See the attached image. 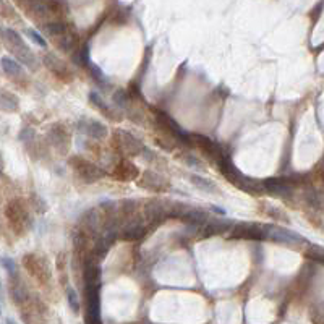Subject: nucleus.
<instances>
[{
  "instance_id": "obj_1",
  "label": "nucleus",
  "mask_w": 324,
  "mask_h": 324,
  "mask_svg": "<svg viewBox=\"0 0 324 324\" xmlns=\"http://www.w3.org/2000/svg\"><path fill=\"white\" fill-rule=\"evenodd\" d=\"M219 171L222 175L232 183V185H235L237 188H240V190L250 193V195H263L266 191L264 183H259V182H256L255 178L243 175L229 157H225L224 161L219 164Z\"/></svg>"
},
{
  "instance_id": "obj_2",
  "label": "nucleus",
  "mask_w": 324,
  "mask_h": 324,
  "mask_svg": "<svg viewBox=\"0 0 324 324\" xmlns=\"http://www.w3.org/2000/svg\"><path fill=\"white\" fill-rule=\"evenodd\" d=\"M2 39H3V46H5L7 49L21 62V64H25L30 70L37 68V65H36L37 62H36L34 54H33L31 49L26 46V42L21 39V36L18 34L17 31L8 30V28H3L2 30Z\"/></svg>"
},
{
  "instance_id": "obj_3",
  "label": "nucleus",
  "mask_w": 324,
  "mask_h": 324,
  "mask_svg": "<svg viewBox=\"0 0 324 324\" xmlns=\"http://www.w3.org/2000/svg\"><path fill=\"white\" fill-rule=\"evenodd\" d=\"M42 26H44L46 34H49L54 39L57 49H60L62 52H71L76 47L78 36H76V33L70 25L54 21V23H46Z\"/></svg>"
},
{
  "instance_id": "obj_4",
  "label": "nucleus",
  "mask_w": 324,
  "mask_h": 324,
  "mask_svg": "<svg viewBox=\"0 0 324 324\" xmlns=\"http://www.w3.org/2000/svg\"><path fill=\"white\" fill-rule=\"evenodd\" d=\"M5 214L7 219L10 221V227L18 235L25 234L28 230V227H30V212H28V207L23 200L18 198V200L10 201Z\"/></svg>"
},
{
  "instance_id": "obj_5",
  "label": "nucleus",
  "mask_w": 324,
  "mask_h": 324,
  "mask_svg": "<svg viewBox=\"0 0 324 324\" xmlns=\"http://www.w3.org/2000/svg\"><path fill=\"white\" fill-rule=\"evenodd\" d=\"M114 146L123 156H138L144 151L143 143L132 133L125 130H115L114 133Z\"/></svg>"
},
{
  "instance_id": "obj_6",
  "label": "nucleus",
  "mask_w": 324,
  "mask_h": 324,
  "mask_svg": "<svg viewBox=\"0 0 324 324\" xmlns=\"http://www.w3.org/2000/svg\"><path fill=\"white\" fill-rule=\"evenodd\" d=\"M23 264L28 269V273L36 282H39L41 285H47L51 282V271L49 266H47L46 259L39 255H28L23 259Z\"/></svg>"
},
{
  "instance_id": "obj_7",
  "label": "nucleus",
  "mask_w": 324,
  "mask_h": 324,
  "mask_svg": "<svg viewBox=\"0 0 324 324\" xmlns=\"http://www.w3.org/2000/svg\"><path fill=\"white\" fill-rule=\"evenodd\" d=\"M190 139H191V144H195L209 161L217 162V166L225 159V154L222 153V148L216 141H212L211 138L205 136V135H190Z\"/></svg>"
},
{
  "instance_id": "obj_8",
  "label": "nucleus",
  "mask_w": 324,
  "mask_h": 324,
  "mask_svg": "<svg viewBox=\"0 0 324 324\" xmlns=\"http://www.w3.org/2000/svg\"><path fill=\"white\" fill-rule=\"evenodd\" d=\"M70 166L73 167L76 175H78L80 178H83L85 182H96V180H101V178L104 177L102 169H99L96 164L89 162L88 159H83L80 156L71 157Z\"/></svg>"
},
{
  "instance_id": "obj_9",
  "label": "nucleus",
  "mask_w": 324,
  "mask_h": 324,
  "mask_svg": "<svg viewBox=\"0 0 324 324\" xmlns=\"http://www.w3.org/2000/svg\"><path fill=\"white\" fill-rule=\"evenodd\" d=\"M232 239H246V240H266L264 225L261 224H240L232 229Z\"/></svg>"
},
{
  "instance_id": "obj_10",
  "label": "nucleus",
  "mask_w": 324,
  "mask_h": 324,
  "mask_svg": "<svg viewBox=\"0 0 324 324\" xmlns=\"http://www.w3.org/2000/svg\"><path fill=\"white\" fill-rule=\"evenodd\" d=\"M138 187L144 188V190L154 191V193H161V191H166L169 188V182L166 180V177L161 175V173L146 171L141 173V177H139Z\"/></svg>"
},
{
  "instance_id": "obj_11",
  "label": "nucleus",
  "mask_w": 324,
  "mask_h": 324,
  "mask_svg": "<svg viewBox=\"0 0 324 324\" xmlns=\"http://www.w3.org/2000/svg\"><path fill=\"white\" fill-rule=\"evenodd\" d=\"M154 117H156V123L164 130V132L169 135V136H173V138H177V139H182V141H187V139H190V135L183 132V128L180 127V125H178L173 119L169 117L167 114L156 112V115H154Z\"/></svg>"
},
{
  "instance_id": "obj_12",
  "label": "nucleus",
  "mask_w": 324,
  "mask_h": 324,
  "mask_svg": "<svg viewBox=\"0 0 324 324\" xmlns=\"http://www.w3.org/2000/svg\"><path fill=\"white\" fill-rule=\"evenodd\" d=\"M264 230H266V240H273L277 241V243L290 245V243H297V241H305L300 235L277 225H264Z\"/></svg>"
},
{
  "instance_id": "obj_13",
  "label": "nucleus",
  "mask_w": 324,
  "mask_h": 324,
  "mask_svg": "<svg viewBox=\"0 0 324 324\" xmlns=\"http://www.w3.org/2000/svg\"><path fill=\"white\" fill-rule=\"evenodd\" d=\"M78 132H81L86 136L93 138V139H104L107 136L109 130L105 125H102L98 120H93V119H81L78 122Z\"/></svg>"
},
{
  "instance_id": "obj_14",
  "label": "nucleus",
  "mask_w": 324,
  "mask_h": 324,
  "mask_svg": "<svg viewBox=\"0 0 324 324\" xmlns=\"http://www.w3.org/2000/svg\"><path fill=\"white\" fill-rule=\"evenodd\" d=\"M44 65H46L47 68H49L59 80L71 81V71L68 70V67H67L60 59H57L55 55L46 54V55H44Z\"/></svg>"
},
{
  "instance_id": "obj_15",
  "label": "nucleus",
  "mask_w": 324,
  "mask_h": 324,
  "mask_svg": "<svg viewBox=\"0 0 324 324\" xmlns=\"http://www.w3.org/2000/svg\"><path fill=\"white\" fill-rule=\"evenodd\" d=\"M49 138H51L52 146L59 149L60 153H65L67 149H68L70 135H68V132L65 130L64 125H60V123L54 125V127L51 128V132H49Z\"/></svg>"
},
{
  "instance_id": "obj_16",
  "label": "nucleus",
  "mask_w": 324,
  "mask_h": 324,
  "mask_svg": "<svg viewBox=\"0 0 324 324\" xmlns=\"http://www.w3.org/2000/svg\"><path fill=\"white\" fill-rule=\"evenodd\" d=\"M114 177L119 178L120 182H132V180H136V178L139 177V171L133 162L123 159V161H120L119 166L115 167Z\"/></svg>"
},
{
  "instance_id": "obj_17",
  "label": "nucleus",
  "mask_w": 324,
  "mask_h": 324,
  "mask_svg": "<svg viewBox=\"0 0 324 324\" xmlns=\"http://www.w3.org/2000/svg\"><path fill=\"white\" fill-rule=\"evenodd\" d=\"M264 188L269 195L279 196V198H287L292 193V188L285 180H280V178H268L264 180Z\"/></svg>"
},
{
  "instance_id": "obj_18",
  "label": "nucleus",
  "mask_w": 324,
  "mask_h": 324,
  "mask_svg": "<svg viewBox=\"0 0 324 324\" xmlns=\"http://www.w3.org/2000/svg\"><path fill=\"white\" fill-rule=\"evenodd\" d=\"M232 222L225 221V219H211L207 224L205 225V237H211V235H217V234H224L227 230H232Z\"/></svg>"
},
{
  "instance_id": "obj_19",
  "label": "nucleus",
  "mask_w": 324,
  "mask_h": 324,
  "mask_svg": "<svg viewBox=\"0 0 324 324\" xmlns=\"http://www.w3.org/2000/svg\"><path fill=\"white\" fill-rule=\"evenodd\" d=\"M2 70H3V73H7L8 76H18V78H23V75H25L23 67L18 64V62L12 60L10 57H2Z\"/></svg>"
},
{
  "instance_id": "obj_20",
  "label": "nucleus",
  "mask_w": 324,
  "mask_h": 324,
  "mask_svg": "<svg viewBox=\"0 0 324 324\" xmlns=\"http://www.w3.org/2000/svg\"><path fill=\"white\" fill-rule=\"evenodd\" d=\"M190 182H191V185H195L198 190H201V191H206V193H217L219 191V188H217V185L214 182L207 180V178H203L201 175H196V173H193V175L190 177Z\"/></svg>"
},
{
  "instance_id": "obj_21",
  "label": "nucleus",
  "mask_w": 324,
  "mask_h": 324,
  "mask_svg": "<svg viewBox=\"0 0 324 324\" xmlns=\"http://www.w3.org/2000/svg\"><path fill=\"white\" fill-rule=\"evenodd\" d=\"M89 101H91V104L94 105V107H98L101 112H102L105 117H109V119H112V120H115V115H114V110L109 107V104L105 102V101L101 98V96L98 94V93H89Z\"/></svg>"
},
{
  "instance_id": "obj_22",
  "label": "nucleus",
  "mask_w": 324,
  "mask_h": 324,
  "mask_svg": "<svg viewBox=\"0 0 324 324\" xmlns=\"http://www.w3.org/2000/svg\"><path fill=\"white\" fill-rule=\"evenodd\" d=\"M2 109L8 110V112H17L20 109V101L13 93H8V91H3L2 93Z\"/></svg>"
},
{
  "instance_id": "obj_23",
  "label": "nucleus",
  "mask_w": 324,
  "mask_h": 324,
  "mask_svg": "<svg viewBox=\"0 0 324 324\" xmlns=\"http://www.w3.org/2000/svg\"><path fill=\"white\" fill-rule=\"evenodd\" d=\"M86 65H88V68L91 70V73H93V78H94L96 83L101 85V86H107V85H109L107 78H105V75L102 73V71H101L99 67H96L91 60L86 62Z\"/></svg>"
},
{
  "instance_id": "obj_24",
  "label": "nucleus",
  "mask_w": 324,
  "mask_h": 324,
  "mask_svg": "<svg viewBox=\"0 0 324 324\" xmlns=\"http://www.w3.org/2000/svg\"><path fill=\"white\" fill-rule=\"evenodd\" d=\"M112 99H114V102H115V105L117 107H120V109H125L128 105V101H130V98H128V93L125 91L123 88H119L117 91L114 93V96H112Z\"/></svg>"
},
{
  "instance_id": "obj_25",
  "label": "nucleus",
  "mask_w": 324,
  "mask_h": 324,
  "mask_svg": "<svg viewBox=\"0 0 324 324\" xmlns=\"http://www.w3.org/2000/svg\"><path fill=\"white\" fill-rule=\"evenodd\" d=\"M182 161L187 164V166H190V167H195V169H198V171H205V164H203L200 159H196L193 154H187V153H183L182 154Z\"/></svg>"
},
{
  "instance_id": "obj_26",
  "label": "nucleus",
  "mask_w": 324,
  "mask_h": 324,
  "mask_svg": "<svg viewBox=\"0 0 324 324\" xmlns=\"http://www.w3.org/2000/svg\"><path fill=\"white\" fill-rule=\"evenodd\" d=\"M67 300H68V305L73 313L80 311V303H78V297H76V292L73 289H67Z\"/></svg>"
},
{
  "instance_id": "obj_27",
  "label": "nucleus",
  "mask_w": 324,
  "mask_h": 324,
  "mask_svg": "<svg viewBox=\"0 0 324 324\" xmlns=\"http://www.w3.org/2000/svg\"><path fill=\"white\" fill-rule=\"evenodd\" d=\"M3 268L7 269V273L10 274V279H13V277H18V269H17V264L13 263L12 259H8V258H3Z\"/></svg>"
},
{
  "instance_id": "obj_28",
  "label": "nucleus",
  "mask_w": 324,
  "mask_h": 324,
  "mask_svg": "<svg viewBox=\"0 0 324 324\" xmlns=\"http://www.w3.org/2000/svg\"><path fill=\"white\" fill-rule=\"evenodd\" d=\"M25 33H26V36H30L37 46H41V47H46V46H47V42L42 39L41 34H39L37 31H34V30H25Z\"/></svg>"
}]
</instances>
